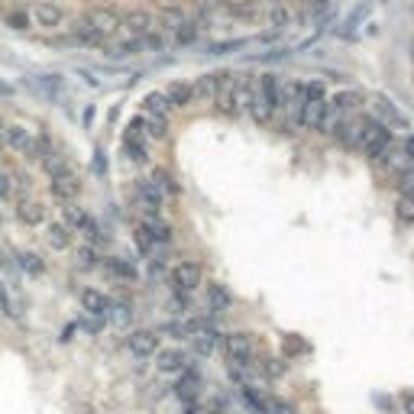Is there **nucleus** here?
Returning a JSON list of instances; mask_svg holds the SVG:
<instances>
[{"mask_svg":"<svg viewBox=\"0 0 414 414\" xmlns=\"http://www.w3.org/2000/svg\"><path fill=\"white\" fill-rule=\"evenodd\" d=\"M46 243L52 246V249H68V246H72V230H68L65 224H49Z\"/></svg>","mask_w":414,"mask_h":414,"instance_id":"obj_22","label":"nucleus"},{"mask_svg":"<svg viewBox=\"0 0 414 414\" xmlns=\"http://www.w3.org/2000/svg\"><path fill=\"white\" fill-rule=\"evenodd\" d=\"M33 136H29V130H23V126H7V146L13 152H19V156H26V159H36V149H33Z\"/></svg>","mask_w":414,"mask_h":414,"instance_id":"obj_15","label":"nucleus"},{"mask_svg":"<svg viewBox=\"0 0 414 414\" xmlns=\"http://www.w3.org/2000/svg\"><path fill=\"white\" fill-rule=\"evenodd\" d=\"M52 194H56L62 204H65V201H75L78 194H81V181H78V175L68 169V165L58 172V175H52Z\"/></svg>","mask_w":414,"mask_h":414,"instance_id":"obj_9","label":"nucleus"},{"mask_svg":"<svg viewBox=\"0 0 414 414\" xmlns=\"http://www.w3.org/2000/svg\"><path fill=\"white\" fill-rule=\"evenodd\" d=\"M376 110L382 113V120L388 126H395V130H408V117L395 107V101H388V97H376Z\"/></svg>","mask_w":414,"mask_h":414,"instance_id":"obj_16","label":"nucleus"},{"mask_svg":"<svg viewBox=\"0 0 414 414\" xmlns=\"http://www.w3.org/2000/svg\"><path fill=\"white\" fill-rule=\"evenodd\" d=\"M204 97H214V75H204L198 85H191V104L204 101Z\"/></svg>","mask_w":414,"mask_h":414,"instance_id":"obj_30","label":"nucleus"},{"mask_svg":"<svg viewBox=\"0 0 414 414\" xmlns=\"http://www.w3.org/2000/svg\"><path fill=\"white\" fill-rule=\"evenodd\" d=\"M246 39H233V42H217V46H210V56H224V52H233V49H243Z\"/></svg>","mask_w":414,"mask_h":414,"instance_id":"obj_42","label":"nucleus"},{"mask_svg":"<svg viewBox=\"0 0 414 414\" xmlns=\"http://www.w3.org/2000/svg\"><path fill=\"white\" fill-rule=\"evenodd\" d=\"M10 198V175L7 172H0V201Z\"/></svg>","mask_w":414,"mask_h":414,"instance_id":"obj_49","label":"nucleus"},{"mask_svg":"<svg viewBox=\"0 0 414 414\" xmlns=\"http://www.w3.org/2000/svg\"><path fill=\"white\" fill-rule=\"evenodd\" d=\"M398 191L401 198H414V169L408 165L405 172H398Z\"/></svg>","mask_w":414,"mask_h":414,"instance_id":"obj_36","label":"nucleus"},{"mask_svg":"<svg viewBox=\"0 0 414 414\" xmlns=\"http://www.w3.org/2000/svg\"><path fill=\"white\" fill-rule=\"evenodd\" d=\"M75 39H78V42H85V46H101V42H104V39L97 36L94 29L88 26L85 19H81V23H78V26H75Z\"/></svg>","mask_w":414,"mask_h":414,"instance_id":"obj_33","label":"nucleus"},{"mask_svg":"<svg viewBox=\"0 0 414 414\" xmlns=\"http://www.w3.org/2000/svg\"><path fill=\"white\" fill-rule=\"evenodd\" d=\"M240 392H243V398H246V401H249V408H253L256 414H265V408H269V398H263V395H259V392H256L253 386H243V388H240Z\"/></svg>","mask_w":414,"mask_h":414,"instance_id":"obj_31","label":"nucleus"},{"mask_svg":"<svg viewBox=\"0 0 414 414\" xmlns=\"http://www.w3.org/2000/svg\"><path fill=\"white\" fill-rule=\"evenodd\" d=\"M401 405H405V411H408V414H414V392H408V395L401 398Z\"/></svg>","mask_w":414,"mask_h":414,"instance_id":"obj_53","label":"nucleus"},{"mask_svg":"<svg viewBox=\"0 0 414 414\" xmlns=\"http://www.w3.org/2000/svg\"><path fill=\"white\" fill-rule=\"evenodd\" d=\"M136 194H140V204H142V210H146V217H159L162 188L156 181H140V185H136Z\"/></svg>","mask_w":414,"mask_h":414,"instance_id":"obj_11","label":"nucleus"},{"mask_svg":"<svg viewBox=\"0 0 414 414\" xmlns=\"http://www.w3.org/2000/svg\"><path fill=\"white\" fill-rule=\"evenodd\" d=\"M62 217H65V226L68 230H78V226L85 224V210L75 204V201H65V207H62Z\"/></svg>","mask_w":414,"mask_h":414,"instance_id":"obj_28","label":"nucleus"},{"mask_svg":"<svg viewBox=\"0 0 414 414\" xmlns=\"http://www.w3.org/2000/svg\"><path fill=\"white\" fill-rule=\"evenodd\" d=\"M107 269H110L117 279H126V282H133V279H136V269H133L130 263H123V259H107Z\"/></svg>","mask_w":414,"mask_h":414,"instance_id":"obj_34","label":"nucleus"},{"mask_svg":"<svg viewBox=\"0 0 414 414\" xmlns=\"http://www.w3.org/2000/svg\"><path fill=\"white\" fill-rule=\"evenodd\" d=\"M107 317H110L117 327H126L130 317H133V310L126 308V304H110V308H107Z\"/></svg>","mask_w":414,"mask_h":414,"instance_id":"obj_35","label":"nucleus"},{"mask_svg":"<svg viewBox=\"0 0 414 414\" xmlns=\"http://www.w3.org/2000/svg\"><path fill=\"white\" fill-rule=\"evenodd\" d=\"M162 23H165V29H179L185 23V17H181L179 7H165L162 10Z\"/></svg>","mask_w":414,"mask_h":414,"instance_id":"obj_40","label":"nucleus"},{"mask_svg":"<svg viewBox=\"0 0 414 414\" xmlns=\"http://www.w3.org/2000/svg\"><path fill=\"white\" fill-rule=\"evenodd\" d=\"M265 414H298V411H295V405H288V401H279V398H272V401H269V408H265Z\"/></svg>","mask_w":414,"mask_h":414,"instance_id":"obj_46","label":"nucleus"},{"mask_svg":"<svg viewBox=\"0 0 414 414\" xmlns=\"http://www.w3.org/2000/svg\"><path fill=\"white\" fill-rule=\"evenodd\" d=\"M0 314H13V310H10V298H7V288H3V282H0Z\"/></svg>","mask_w":414,"mask_h":414,"instance_id":"obj_50","label":"nucleus"},{"mask_svg":"<svg viewBox=\"0 0 414 414\" xmlns=\"http://www.w3.org/2000/svg\"><path fill=\"white\" fill-rule=\"evenodd\" d=\"M142 49H146V42L142 39H126V42H120V46L110 49V58H130V56H140Z\"/></svg>","mask_w":414,"mask_h":414,"instance_id":"obj_27","label":"nucleus"},{"mask_svg":"<svg viewBox=\"0 0 414 414\" xmlns=\"http://www.w3.org/2000/svg\"><path fill=\"white\" fill-rule=\"evenodd\" d=\"M304 97H324V88H320V85H308V88H304Z\"/></svg>","mask_w":414,"mask_h":414,"instance_id":"obj_52","label":"nucleus"},{"mask_svg":"<svg viewBox=\"0 0 414 414\" xmlns=\"http://www.w3.org/2000/svg\"><path fill=\"white\" fill-rule=\"evenodd\" d=\"M256 101H259V91H256V81L249 75H243L236 81V113L246 110L253 113L256 110Z\"/></svg>","mask_w":414,"mask_h":414,"instance_id":"obj_14","label":"nucleus"},{"mask_svg":"<svg viewBox=\"0 0 414 414\" xmlns=\"http://www.w3.org/2000/svg\"><path fill=\"white\" fill-rule=\"evenodd\" d=\"M152 26H156V19H152L149 10H142V7L126 10V13L120 17V29H126V33H130V39H142V36H149Z\"/></svg>","mask_w":414,"mask_h":414,"instance_id":"obj_6","label":"nucleus"},{"mask_svg":"<svg viewBox=\"0 0 414 414\" xmlns=\"http://www.w3.org/2000/svg\"><path fill=\"white\" fill-rule=\"evenodd\" d=\"M142 110L149 113V117H169V101H165V94H159V91H152V94L142 97Z\"/></svg>","mask_w":414,"mask_h":414,"instance_id":"obj_23","label":"nucleus"},{"mask_svg":"<svg viewBox=\"0 0 414 414\" xmlns=\"http://www.w3.org/2000/svg\"><path fill=\"white\" fill-rule=\"evenodd\" d=\"M214 104L224 117H236V81H233V75H226V72L214 75Z\"/></svg>","mask_w":414,"mask_h":414,"instance_id":"obj_3","label":"nucleus"},{"mask_svg":"<svg viewBox=\"0 0 414 414\" xmlns=\"http://www.w3.org/2000/svg\"><path fill=\"white\" fill-rule=\"evenodd\" d=\"M78 263L81 265H97V249L94 246H81V249H78Z\"/></svg>","mask_w":414,"mask_h":414,"instance_id":"obj_47","label":"nucleus"},{"mask_svg":"<svg viewBox=\"0 0 414 414\" xmlns=\"http://www.w3.org/2000/svg\"><path fill=\"white\" fill-rule=\"evenodd\" d=\"M282 349L288 353V356H295V353H304V343L292 333V337H285V340H282Z\"/></svg>","mask_w":414,"mask_h":414,"instance_id":"obj_48","label":"nucleus"},{"mask_svg":"<svg viewBox=\"0 0 414 414\" xmlns=\"http://www.w3.org/2000/svg\"><path fill=\"white\" fill-rule=\"evenodd\" d=\"M85 23L94 29L101 39H110L113 33L120 29V13H117L113 7H94V10H91V13L85 17Z\"/></svg>","mask_w":414,"mask_h":414,"instance_id":"obj_4","label":"nucleus"},{"mask_svg":"<svg viewBox=\"0 0 414 414\" xmlns=\"http://www.w3.org/2000/svg\"><path fill=\"white\" fill-rule=\"evenodd\" d=\"M198 285H201V265L198 263L185 259V263H179L172 269V288L179 295H191Z\"/></svg>","mask_w":414,"mask_h":414,"instance_id":"obj_5","label":"nucleus"},{"mask_svg":"<svg viewBox=\"0 0 414 414\" xmlns=\"http://www.w3.org/2000/svg\"><path fill=\"white\" fill-rule=\"evenodd\" d=\"M198 23H181L179 29H175V42H179V46H191V42H194V39H198Z\"/></svg>","mask_w":414,"mask_h":414,"instance_id":"obj_32","label":"nucleus"},{"mask_svg":"<svg viewBox=\"0 0 414 414\" xmlns=\"http://www.w3.org/2000/svg\"><path fill=\"white\" fill-rule=\"evenodd\" d=\"M359 104H363V91H356V88H347V91H337V94H333L330 107H333L337 113H347V110H356Z\"/></svg>","mask_w":414,"mask_h":414,"instance_id":"obj_18","label":"nucleus"},{"mask_svg":"<svg viewBox=\"0 0 414 414\" xmlns=\"http://www.w3.org/2000/svg\"><path fill=\"white\" fill-rule=\"evenodd\" d=\"M165 101H169V107H188L191 104V85L188 81H172L169 91H165Z\"/></svg>","mask_w":414,"mask_h":414,"instance_id":"obj_20","label":"nucleus"},{"mask_svg":"<svg viewBox=\"0 0 414 414\" xmlns=\"http://www.w3.org/2000/svg\"><path fill=\"white\" fill-rule=\"evenodd\" d=\"M194 349H198L201 356H210V353H214V333H210V330L201 333V337L194 340Z\"/></svg>","mask_w":414,"mask_h":414,"instance_id":"obj_41","label":"nucleus"},{"mask_svg":"<svg viewBox=\"0 0 414 414\" xmlns=\"http://www.w3.org/2000/svg\"><path fill=\"white\" fill-rule=\"evenodd\" d=\"M288 23H292V13H288L285 7H275V10H272V26H275V29H285Z\"/></svg>","mask_w":414,"mask_h":414,"instance_id":"obj_45","label":"nucleus"},{"mask_svg":"<svg viewBox=\"0 0 414 414\" xmlns=\"http://www.w3.org/2000/svg\"><path fill=\"white\" fill-rule=\"evenodd\" d=\"M256 91H259V123H269L272 120V113L285 104L282 85H279V78L275 75H259Z\"/></svg>","mask_w":414,"mask_h":414,"instance_id":"obj_1","label":"nucleus"},{"mask_svg":"<svg viewBox=\"0 0 414 414\" xmlns=\"http://www.w3.org/2000/svg\"><path fill=\"white\" fill-rule=\"evenodd\" d=\"M382 159L388 162V169H392V172H405L408 165H411V162H408V156H405V152H401V149H392V152H386Z\"/></svg>","mask_w":414,"mask_h":414,"instance_id":"obj_38","label":"nucleus"},{"mask_svg":"<svg viewBox=\"0 0 414 414\" xmlns=\"http://www.w3.org/2000/svg\"><path fill=\"white\" fill-rule=\"evenodd\" d=\"M207 308L210 310H230L233 308V295L224 285H207Z\"/></svg>","mask_w":414,"mask_h":414,"instance_id":"obj_19","label":"nucleus"},{"mask_svg":"<svg viewBox=\"0 0 414 414\" xmlns=\"http://www.w3.org/2000/svg\"><path fill=\"white\" fill-rule=\"evenodd\" d=\"M7 23H10L13 29H19V33H23V29H29V17L23 13V10H13V13L7 17Z\"/></svg>","mask_w":414,"mask_h":414,"instance_id":"obj_44","label":"nucleus"},{"mask_svg":"<svg viewBox=\"0 0 414 414\" xmlns=\"http://www.w3.org/2000/svg\"><path fill=\"white\" fill-rule=\"evenodd\" d=\"M142 133L149 140H165L169 136V117H149V120H142Z\"/></svg>","mask_w":414,"mask_h":414,"instance_id":"obj_26","label":"nucleus"},{"mask_svg":"<svg viewBox=\"0 0 414 414\" xmlns=\"http://www.w3.org/2000/svg\"><path fill=\"white\" fill-rule=\"evenodd\" d=\"M0 152H3V142H0Z\"/></svg>","mask_w":414,"mask_h":414,"instance_id":"obj_55","label":"nucleus"},{"mask_svg":"<svg viewBox=\"0 0 414 414\" xmlns=\"http://www.w3.org/2000/svg\"><path fill=\"white\" fill-rule=\"evenodd\" d=\"M46 204L42 201H33V198H23L17 204V220L19 224H26V226H39V224H46Z\"/></svg>","mask_w":414,"mask_h":414,"instance_id":"obj_10","label":"nucleus"},{"mask_svg":"<svg viewBox=\"0 0 414 414\" xmlns=\"http://www.w3.org/2000/svg\"><path fill=\"white\" fill-rule=\"evenodd\" d=\"M0 265H3V259H0Z\"/></svg>","mask_w":414,"mask_h":414,"instance_id":"obj_56","label":"nucleus"},{"mask_svg":"<svg viewBox=\"0 0 414 414\" xmlns=\"http://www.w3.org/2000/svg\"><path fill=\"white\" fill-rule=\"evenodd\" d=\"M126 347H130L133 356H156L159 353V333L156 330H133L130 337H126Z\"/></svg>","mask_w":414,"mask_h":414,"instance_id":"obj_8","label":"nucleus"},{"mask_svg":"<svg viewBox=\"0 0 414 414\" xmlns=\"http://www.w3.org/2000/svg\"><path fill=\"white\" fill-rule=\"evenodd\" d=\"M33 19H36L39 26L56 29V26H62V19H65V10L58 7V3H52V0H42V3H36V10H33Z\"/></svg>","mask_w":414,"mask_h":414,"instance_id":"obj_13","label":"nucleus"},{"mask_svg":"<svg viewBox=\"0 0 414 414\" xmlns=\"http://www.w3.org/2000/svg\"><path fill=\"white\" fill-rule=\"evenodd\" d=\"M226 13L230 17H243V19H253L256 13H259V0H230V3H224Z\"/></svg>","mask_w":414,"mask_h":414,"instance_id":"obj_25","label":"nucleus"},{"mask_svg":"<svg viewBox=\"0 0 414 414\" xmlns=\"http://www.w3.org/2000/svg\"><path fill=\"white\" fill-rule=\"evenodd\" d=\"M78 230L85 233V240H88V243H101V240H104V236H101V226H97V220H94V217H85V224L78 226Z\"/></svg>","mask_w":414,"mask_h":414,"instance_id":"obj_39","label":"nucleus"},{"mask_svg":"<svg viewBox=\"0 0 414 414\" xmlns=\"http://www.w3.org/2000/svg\"><path fill=\"white\" fill-rule=\"evenodd\" d=\"M81 304H85V310L94 314V317H107V308H110L107 295L97 292V288H85V292H81Z\"/></svg>","mask_w":414,"mask_h":414,"instance_id":"obj_17","label":"nucleus"},{"mask_svg":"<svg viewBox=\"0 0 414 414\" xmlns=\"http://www.w3.org/2000/svg\"><path fill=\"white\" fill-rule=\"evenodd\" d=\"M198 372H191V369H185V376L179 379V386H175V395L181 398V401H194L198 398Z\"/></svg>","mask_w":414,"mask_h":414,"instance_id":"obj_21","label":"nucleus"},{"mask_svg":"<svg viewBox=\"0 0 414 414\" xmlns=\"http://www.w3.org/2000/svg\"><path fill=\"white\" fill-rule=\"evenodd\" d=\"M142 226L149 230L152 243H169V240H172V226L165 224V220H159V217H146V220H142Z\"/></svg>","mask_w":414,"mask_h":414,"instance_id":"obj_24","label":"nucleus"},{"mask_svg":"<svg viewBox=\"0 0 414 414\" xmlns=\"http://www.w3.org/2000/svg\"><path fill=\"white\" fill-rule=\"evenodd\" d=\"M401 152L408 156V162H414V136H405V142H401Z\"/></svg>","mask_w":414,"mask_h":414,"instance_id":"obj_51","label":"nucleus"},{"mask_svg":"<svg viewBox=\"0 0 414 414\" xmlns=\"http://www.w3.org/2000/svg\"><path fill=\"white\" fill-rule=\"evenodd\" d=\"M19 269L26 275H42L46 272V263H42L36 253H19Z\"/></svg>","mask_w":414,"mask_h":414,"instance_id":"obj_29","label":"nucleus"},{"mask_svg":"<svg viewBox=\"0 0 414 414\" xmlns=\"http://www.w3.org/2000/svg\"><path fill=\"white\" fill-rule=\"evenodd\" d=\"M136 246H140V249H142V253H149V249H152V246H156V243H152V236H149V230H146V226H136Z\"/></svg>","mask_w":414,"mask_h":414,"instance_id":"obj_43","label":"nucleus"},{"mask_svg":"<svg viewBox=\"0 0 414 414\" xmlns=\"http://www.w3.org/2000/svg\"><path fill=\"white\" fill-rule=\"evenodd\" d=\"M156 369L165 372V376L185 372V369H188V356H185L181 349H159V353H156Z\"/></svg>","mask_w":414,"mask_h":414,"instance_id":"obj_12","label":"nucleus"},{"mask_svg":"<svg viewBox=\"0 0 414 414\" xmlns=\"http://www.w3.org/2000/svg\"><path fill=\"white\" fill-rule=\"evenodd\" d=\"M308 7H314V10H324V7H327V0H308Z\"/></svg>","mask_w":414,"mask_h":414,"instance_id":"obj_54","label":"nucleus"},{"mask_svg":"<svg viewBox=\"0 0 414 414\" xmlns=\"http://www.w3.org/2000/svg\"><path fill=\"white\" fill-rule=\"evenodd\" d=\"M324 117H327V101H324V97H304L301 107H298L301 130H320Z\"/></svg>","mask_w":414,"mask_h":414,"instance_id":"obj_7","label":"nucleus"},{"mask_svg":"<svg viewBox=\"0 0 414 414\" xmlns=\"http://www.w3.org/2000/svg\"><path fill=\"white\" fill-rule=\"evenodd\" d=\"M395 217L401 220V224H414V198H398Z\"/></svg>","mask_w":414,"mask_h":414,"instance_id":"obj_37","label":"nucleus"},{"mask_svg":"<svg viewBox=\"0 0 414 414\" xmlns=\"http://www.w3.org/2000/svg\"><path fill=\"white\" fill-rule=\"evenodd\" d=\"M224 349L230 363H240V366H253L256 359V337L253 333H246V330H233V333H226L224 337Z\"/></svg>","mask_w":414,"mask_h":414,"instance_id":"obj_2","label":"nucleus"}]
</instances>
